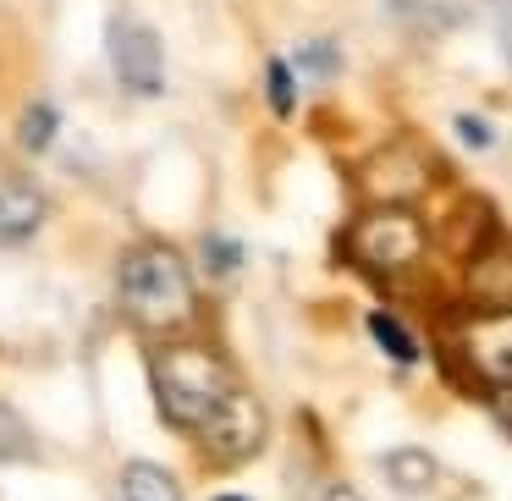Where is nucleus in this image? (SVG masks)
<instances>
[{"label": "nucleus", "mask_w": 512, "mask_h": 501, "mask_svg": "<svg viewBox=\"0 0 512 501\" xmlns=\"http://www.w3.org/2000/svg\"><path fill=\"white\" fill-rule=\"evenodd\" d=\"M23 149H45L50 138H56V111L50 105H28V116H23Z\"/></svg>", "instance_id": "nucleus-14"}, {"label": "nucleus", "mask_w": 512, "mask_h": 501, "mask_svg": "<svg viewBox=\"0 0 512 501\" xmlns=\"http://www.w3.org/2000/svg\"><path fill=\"white\" fill-rule=\"evenodd\" d=\"M265 89H270V105H276V116H287V111H292V67H287V61H270Z\"/></svg>", "instance_id": "nucleus-15"}, {"label": "nucleus", "mask_w": 512, "mask_h": 501, "mask_svg": "<svg viewBox=\"0 0 512 501\" xmlns=\"http://www.w3.org/2000/svg\"><path fill=\"white\" fill-rule=\"evenodd\" d=\"M468 292H474L479 309H512V248H474L468 259Z\"/></svg>", "instance_id": "nucleus-8"}, {"label": "nucleus", "mask_w": 512, "mask_h": 501, "mask_svg": "<svg viewBox=\"0 0 512 501\" xmlns=\"http://www.w3.org/2000/svg\"><path fill=\"white\" fill-rule=\"evenodd\" d=\"M457 138H463L468 149H490L496 144V127H490L485 116H457Z\"/></svg>", "instance_id": "nucleus-17"}, {"label": "nucleus", "mask_w": 512, "mask_h": 501, "mask_svg": "<svg viewBox=\"0 0 512 501\" xmlns=\"http://www.w3.org/2000/svg\"><path fill=\"white\" fill-rule=\"evenodd\" d=\"M325 501H364V496H358V490H347V485H342V490H331V496H325Z\"/></svg>", "instance_id": "nucleus-20"}, {"label": "nucleus", "mask_w": 512, "mask_h": 501, "mask_svg": "<svg viewBox=\"0 0 512 501\" xmlns=\"http://www.w3.org/2000/svg\"><path fill=\"white\" fill-rule=\"evenodd\" d=\"M23 457H34V435H28V424L0 402V463H23Z\"/></svg>", "instance_id": "nucleus-13"}, {"label": "nucleus", "mask_w": 512, "mask_h": 501, "mask_svg": "<svg viewBox=\"0 0 512 501\" xmlns=\"http://www.w3.org/2000/svg\"><path fill=\"white\" fill-rule=\"evenodd\" d=\"M298 67H303V72H331L336 56H331L325 45H303V50H298Z\"/></svg>", "instance_id": "nucleus-19"}, {"label": "nucleus", "mask_w": 512, "mask_h": 501, "mask_svg": "<svg viewBox=\"0 0 512 501\" xmlns=\"http://www.w3.org/2000/svg\"><path fill=\"white\" fill-rule=\"evenodd\" d=\"M424 182H430V166H424L419 149H413V144H391V149H380L375 160H364L358 188H364L375 204H408L413 193H424Z\"/></svg>", "instance_id": "nucleus-6"}, {"label": "nucleus", "mask_w": 512, "mask_h": 501, "mask_svg": "<svg viewBox=\"0 0 512 501\" xmlns=\"http://www.w3.org/2000/svg\"><path fill=\"white\" fill-rule=\"evenodd\" d=\"M204 265H210V276H232L237 270V243L232 237H210V243H204Z\"/></svg>", "instance_id": "nucleus-16"}, {"label": "nucleus", "mask_w": 512, "mask_h": 501, "mask_svg": "<svg viewBox=\"0 0 512 501\" xmlns=\"http://www.w3.org/2000/svg\"><path fill=\"white\" fill-rule=\"evenodd\" d=\"M369 336L380 342V353L386 358H397V364H413L419 358V342H413V331L397 320V314H386V309H375L369 314Z\"/></svg>", "instance_id": "nucleus-12"}, {"label": "nucleus", "mask_w": 512, "mask_h": 501, "mask_svg": "<svg viewBox=\"0 0 512 501\" xmlns=\"http://www.w3.org/2000/svg\"><path fill=\"white\" fill-rule=\"evenodd\" d=\"M45 221V199H39L28 182H0V243H23V237L39 232Z\"/></svg>", "instance_id": "nucleus-9"}, {"label": "nucleus", "mask_w": 512, "mask_h": 501, "mask_svg": "<svg viewBox=\"0 0 512 501\" xmlns=\"http://www.w3.org/2000/svg\"><path fill=\"white\" fill-rule=\"evenodd\" d=\"M111 61H116V78H122L127 94H160V45L144 23L116 17L111 23Z\"/></svg>", "instance_id": "nucleus-7"}, {"label": "nucleus", "mask_w": 512, "mask_h": 501, "mask_svg": "<svg viewBox=\"0 0 512 501\" xmlns=\"http://www.w3.org/2000/svg\"><path fill=\"white\" fill-rule=\"evenodd\" d=\"M116 292H122V309L138 331H188L199 320V292H193V276L182 265L177 248L144 243L122 259V276H116Z\"/></svg>", "instance_id": "nucleus-1"}, {"label": "nucleus", "mask_w": 512, "mask_h": 501, "mask_svg": "<svg viewBox=\"0 0 512 501\" xmlns=\"http://www.w3.org/2000/svg\"><path fill=\"white\" fill-rule=\"evenodd\" d=\"M193 435H199L210 463H243V457H254L259 441H265V408L254 402V391L232 386V397H226Z\"/></svg>", "instance_id": "nucleus-5"}, {"label": "nucleus", "mask_w": 512, "mask_h": 501, "mask_svg": "<svg viewBox=\"0 0 512 501\" xmlns=\"http://www.w3.org/2000/svg\"><path fill=\"white\" fill-rule=\"evenodd\" d=\"M215 501H248V496H215Z\"/></svg>", "instance_id": "nucleus-21"}, {"label": "nucleus", "mask_w": 512, "mask_h": 501, "mask_svg": "<svg viewBox=\"0 0 512 501\" xmlns=\"http://www.w3.org/2000/svg\"><path fill=\"white\" fill-rule=\"evenodd\" d=\"M149 375H155L160 413L171 424H182V430H199L237 386L226 358L204 342H166L155 353V364H149Z\"/></svg>", "instance_id": "nucleus-2"}, {"label": "nucleus", "mask_w": 512, "mask_h": 501, "mask_svg": "<svg viewBox=\"0 0 512 501\" xmlns=\"http://www.w3.org/2000/svg\"><path fill=\"white\" fill-rule=\"evenodd\" d=\"M386 479H391V490H402V496H424V490L435 485V457L419 452V446H402V452L386 457Z\"/></svg>", "instance_id": "nucleus-11"}, {"label": "nucleus", "mask_w": 512, "mask_h": 501, "mask_svg": "<svg viewBox=\"0 0 512 501\" xmlns=\"http://www.w3.org/2000/svg\"><path fill=\"white\" fill-rule=\"evenodd\" d=\"M452 358L479 386H507L512 380V309H474L452 331Z\"/></svg>", "instance_id": "nucleus-4"}, {"label": "nucleus", "mask_w": 512, "mask_h": 501, "mask_svg": "<svg viewBox=\"0 0 512 501\" xmlns=\"http://www.w3.org/2000/svg\"><path fill=\"white\" fill-rule=\"evenodd\" d=\"M347 254L369 270V276H402L424 259V226L408 204H380L347 232Z\"/></svg>", "instance_id": "nucleus-3"}, {"label": "nucleus", "mask_w": 512, "mask_h": 501, "mask_svg": "<svg viewBox=\"0 0 512 501\" xmlns=\"http://www.w3.org/2000/svg\"><path fill=\"white\" fill-rule=\"evenodd\" d=\"M116 501H182V490L160 463H127L116 479Z\"/></svg>", "instance_id": "nucleus-10"}, {"label": "nucleus", "mask_w": 512, "mask_h": 501, "mask_svg": "<svg viewBox=\"0 0 512 501\" xmlns=\"http://www.w3.org/2000/svg\"><path fill=\"white\" fill-rule=\"evenodd\" d=\"M490 413H496V424L512 435V380L507 386H490Z\"/></svg>", "instance_id": "nucleus-18"}]
</instances>
